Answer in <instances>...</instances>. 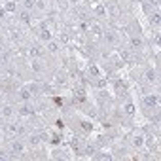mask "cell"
<instances>
[{"instance_id":"obj_1","label":"cell","mask_w":161,"mask_h":161,"mask_svg":"<svg viewBox=\"0 0 161 161\" xmlns=\"http://www.w3.org/2000/svg\"><path fill=\"white\" fill-rule=\"evenodd\" d=\"M146 80H148L150 84H155V82H157V74H155L154 70H148L146 72Z\"/></svg>"},{"instance_id":"obj_2","label":"cell","mask_w":161,"mask_h":161,"mask_svg":"<svg viewBox=\"0 0 161 161\" xmlns=\"http://www.w3.org/2000/svg\"><path fill=\"white\" fill-rule=\"evenodd\" d=\"M144 104H146V106H155V104H157V97H146V99H144Z\"/></svg>"},{"instance_id":"obj_3","label":"cell","mask_w":161,"mask_h":161,"mask_svg":"<svg viewBox=\"0 0 161 161\" xmlns=\"http://www.w3.org/2000/svg\"><path fill=\"white\" fill-rule=\"evenodd\" d=\"M19 114H23V116H28V114H32V108L28 104H25V106H21L19 108Z\"/></svg>"},{"instance_id":"obj_4","label":"cell","mask_w":161,"mask_h":161,"mask_svg":"<svg viewBox=\"0 0 161 161\" xmlns=\"http://www.w3.org/2000/svg\"><path fill=\"white\" fill-rule=\"evenodd\" d=\"M12 114H13L12 106H4V108H2V116H4V118H12Z\"/></svg>"},{"instance_id":"obj_5","label":"cell","mask_w":161,"mask_h":161,"mask_svg":"<svg viewBox=\"0 0 161 161\" xmlns=\"http://www.w3.org/2000/svg\"><path fill=\"white\" fill-rule=\"evenodd\" d=\"M131 46H133L135 49H140V47H142V40H140V38H133V40H131Z\"/></svg>"},{"instance_id":"obj_6","label":"cell","mask_w":161,"mask_h":161,"mask_svg":"<svg viewBox=\"0 0 161 161\" xmlns=\"http://www.w3.org/2000/svg\"><path fill=\"white\" fill-rule=\"evenodd\" d=\"M8 133H9V135H19V127H17L15 123L8 125Z\"/></svg>"},{"instance_id":"obj_7","label":"cell","mask_w":161,"mask_h":161,"mask_svg":"<svg viewBox=\"0 0 161 161\" xmlns=\"http://www.w3.org/2000/svg\"><path fill=\"white\" fill-rule=\"evenodd\" d=\"M31 91H28V89H21V95H19V97H21V99L23 100H28V99H31Z\"/></svg>"},{"instance_id":"obj_8","label":"cell","mask_w":161,"mask_h":161,"mask_svg":"<svg viewBox=\"0 0 161 161\" xmlns=\"http://www.w3.org/2000/svg\"><path fill=\"white\" fill-rule=\"evenodd\" d=\"M121 13V9H119V6H112L110 8V15H114V17H118Z\"/></svg>"},{"instance_id":"obj_9","label":"cell","mask_w":161,"mask_h":161,"mask_svg":"<svg viewBox=\"0 0 161 161\" xmlns=\"http://www.w3.org/2000/svg\"><path fill=\"white\" fill-rule=\"evenodd\" d=\"M95 12H97V15H100V17H104V15H106V9L102 8V6H97V8H95Z\"/></svg>"},{"instance_id":"obj_10","label":"cell","mask_w":161,"mask_h":161,"mask_svg":"<svg viewBox=\"0 0 161 161\" xmlns=\"http://www.w3.org/2000/svg\"><path fill=\"white\" fill-rule=\"evenodd\" d=\"M12 148H13V152H23V144L21 142H13Z\"/></svg>"},{"instance_id":"obj_11","label":"cell","mask_w":161,"mask_h":161,"mask_svg":"<svg viewBox=\"0 0 161 161\" xmlns=\"http://www.w3.org/2000/svg\"><path fill=\"white\" fill-rule=\"evenodd\" d=\"M150 21H152L154 25H159V13H152V17H150Z\"/></svg>"},{"instance_id":"obj_12","label":"cell","mask_w":161,"mask_h":161,"mask_svg":"<svg viewBox=\"0 0 161 161\" xmlns=\"http://www.w3.org/2000/svg\"><path fill=\"white\" fill-rule=\"evenodd\" d=\"M40 38H42V40H49V38H51V32H49V31H42Z\"/></svg>"},{"instance_id":"obj_13","label":"cell","mask_w":161,"mask_h":161,"mask_svg":"<svg viewBox=\"0 0 161 161\" xmlns=\"http://www.w3.org/2000/svg\"><path fill=\"white\" fill-rule=\"evenodd\" d=\"M28 142H31V146H36L38 142H40V136H31V138H28Z\"/></svg>"},{"instance_id":"obj_14","label":"cell","mask_w":161,"mask_h":161,"mask_svg":"<svg viewBox=\"0 0 161 161\" xmlns=\"http://www.w3.org/2000/svg\"><path fill=\"white\" fill-rule=\"evenodd\" d=\"M28 53H31L32 57H38V55H40V49H38V47H31V49H28Z\"/></svg>"},{"instance_id":"obj_15","label":"cell","mask_w":161,"mask_h":161,"mask_svg":"<svg viewBox=\"0 0 161 161\" xmlns=\"http://www.w3.org/2000/svg\"><path fill=\"white\" fill-rule=\"evenodd\" d=\"M106 40L108 42H116V34L114 32H106Z\"/></svg>"},{"instance_id":"obj_16","label":"cell","mask_w":161,"mask_h":161,"mask_svg":"<svg viewBox=\"0 0 161 161\" xmlns=\"http://www.w3.org/2000/svg\"><path fill=\"white\" fill-rule=\"evenodd\" d=\"M125 112H127L129 116H131V114H135V106H133V104H127V106H125Z\"/></svg>"},{"instance_id":"obj_17","label":"cell","mask_w":161,"mask_h":161,"mask_svg":"<svg viewBox=\"0 0 161 161\" xmlns=\"http://www.w3.org/2000/svg\"><path fill=\"white\" fill-rule=\"evenodd\" d=\"M47 47H49V51H53V53H55L57 49H59V46H57L55 42H51V44H49V46H47Z\"/></svg>"},{"instance_id":"obj_18","label":"cell","mask_w":161,"mask_h":161,"mask_svg":"<svg viewBox=\"0 0 161 161\" xmlns=\"http://www.w3.org/2000/svg\"><path fill=\"white\" fill-rule=\"evenodd\" d=\"M6 9H8V12H15V4H13V2L6 4Z\"/></svg>"},{"instance_id":"obj_19","label":"cell","mask_w":161,"mask_h":161,"mask_svg":"<svg viewBox=\"0 0 161 161\" xmlns=\"http://www.w3.org/2000/svg\"><path fill=\"white\" fill-rule=\"evenodd\" d=\"M85 154H87V155H95V148H91V146H87V148H85Z\"/></svg>"},{"instance_id":"obj_20","label":"cell","mask_w":161,"mask_h":161,"mask_svg":"<svg viewBox=\"0 0 161 161\" xmlns=\"http://www.w3.org/2000/svg\"><path fill=\"white\" fill-rule=\"evenodd\" d=\"M25 8H27V9L34 8V2H32V0H25Z\"/></svg>"},{"instance_id":"obj_21","label":"cell","mask_w":161,"mask_h":161,"mask_svg":"<svg viewBox=\"0 0 161 161\" xmlns=\"http://www.w3.org/2000/svg\"><path fill=\"white\" fill-rule=\"evenodd\" d=\"M95 159H110L108 154H100V155H95Z\"/></svg>"},{"instance_id":"obj_22","label":"cell","mask_w":161,"mask_h":161,"mask_svg":"<svg viewBox=\"0 0 161 161\" xmlns=\"http://www.w3.org/2000/svg\"><path fill=\"white\" fill-rule=\"evenodd\" d=\"M91 31H93L95 34H99V32H100V27H99V25H91Z\"/></svg>"},{"instance_id":"obj_23","label":"cell","mask_w":161,"mask_h":161,"mask_svg":"<svg viewBox=\"0 0 161 161\" xmlns=\"http://www.w3.org/2000/svg\"><path fill=\"white\" fill-rule=\"evenodd\" d=\"M21 19H23V21H28V19H31V17H28V12H23L21 13Z\"/></svg>"},{"instance_id":"obj_24","label":"cell","mask_w":161,"mask_h":161,"mask_svg":"<svg viewBox=\"0 0 161 161\" xmlns=\"http://www.w3.org/2000/svg\"><path fill=\"white\" fill-rule=\"evenodd\" d=\"M140 144H142V136H136L135 138V146H140Z\"/></svg>"},{"instance_id":"obj_25","label":"cell","mask_w":161,"mask_h":161,"mask_svg":"<svg viewBox=\"0 0 161 161\" xmlns=\"http://www.w3.org/2000/svg\"><path fill=\"white\" fill-rule=\"evenodd\" d=\"M89 72H91L93 76H97V74H99V70H97V66H91V68H89Z\"/></svg>"},{"instance_id":"obj_26","label":"cell","mask_w":161,"mask_h":161,"mask_svg":"<svg viewBox=\"0 0 161 161\" xmlns=\"http://www.w3.org/2000/svg\"><path fill=\"white\" fill-rule=\"evenodd\" d=\"M97 85H99V87H104V85H106V80H99V82H97Z\"/></svg>"},{"instance_id":"obj_27","label":"cell","mask_w":161,"mask_h":161,"mask_svg":"<svg viewBox=\"0 0 161 161\" xmlns=\"http://www.w3.org/2000/svg\"><path fill=\"white\" fill-rule=\"evenodd\" d=\"M32 68H34V70H40V68H42V66H40V65H38V63H32Z\"/></svg>"},{"instance_id":"obj_28","label":"cell","mask_w":161,"mask_h":161,"mask_svg":"<svg viewBox=\"0 0 161 161\" xmlns=\"http://www.w3.org/2000/svg\"><path fill=\"white\" fill-rule=\"evenodd\" d=\"M61 42H68V36H66V34H61Z\"/></svg>"},{"instance_id":"obj_29","label":"cell","mask_w":161,"mask_h":161,"mask_svg":"<svg viewBox=\"0 0 161 161\" xmlns=\"http://www.w3.org/2000/svg\"><path fill=\"white\" fill-rule=\"evenodd\" d=\"M4 17V9H0V19H2Z\"/></svg>"},{"instance_id":"obj_30","label":"cell","mask_w":161,"mask_h":161,"mask_svg":"<svg viewBox=\"0 0 161 161\" xmlns=\"http://www.w3.org/2000/svg\"><path fill=\"white\" fill-rule=\"evenodd\" d=\"M70 2H78V0H70Z\"/></svg>"},{"instance_id":"obj_31","label":"cell","mask_w":161,"mask_h":161,"mask_svg":"<svg viewBox=\"0 0 161 161\" xmlns=\"http://www.w3.org/2000/svg\"><path fill=\"white\" fill-rule=\"evenodd\" d=\"M0 80H2V74H0Z\"/></svg>"}]
</instances>
